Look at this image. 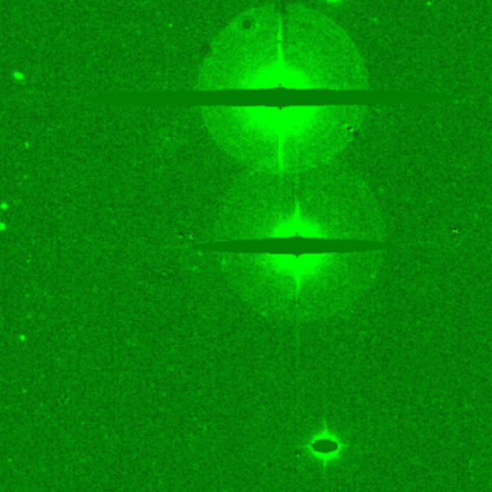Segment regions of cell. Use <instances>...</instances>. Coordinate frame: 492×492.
Masks as SVG:
<instances>
[{"instance_id": "obj_4", "label": "cell", "mask_w": 492, "mask_h": 492, "mask_svg": "<svg viewBox=\"0 0 492 492\" xmlns=\"http://www.w3.org/2000/svg\"><path fill=\"white\" fill-rule=\"evenodd\" d=\"M368 71L350 34L325 13L290 6L283 26V86L303 90L368 88Z\"/></svg>"}, {"instance_id": "obj_5", "label": "cell", "mask_w": 492, "mask_h": 492, "mask_svg": "<svg viewBox=\"0 0 492 492\" xmlns=\"http://www.w3.org/2000/svg\"><path fill=\"white\" fill-rule=\"evenodd\" d=\"M285 18L273 6L247 10L212 45L196 88L255 90L283 86Z\"/></svg>"}, {"instance_id": "obj_1", "label": "cell", "mask_w": 492, "mask_h": 492, "mask_svg": "<svg viewBox=\"0 0 492 492\" xmlns=\"http://www.w3.org/2000/svg\"><path fill=\"white\" fill-rule=\"evenodd\" d=\"M308 237L385 242L387 224L370 185L351 170L282 175L253 170L225 195L211 240Z\"/></svg>"}, {"instance_id": "obj_3", "label": "cell", "mask_w": 492, "mask_h": 492, "mask_svg": "<svg viewBox=\"0 0 492 492\" xmlns=\"http://www.w3.org/2000/svg\"><path fill=\"white\" fill-rule=\"evenodd\" d=\"M384 250L316 255H231L221 260L230 283L266 316L289 321L335 315L372 286Z\"/></svg>"}, {"instance_id": "obj_2", "label": "cell", "mask_w": 492, "mask_h": 492, "mask_svg": "<svg viewBox=\"0 0 492 492\" xmlns=\"http://www.w3.org/2000/svg\"><path fill=\"white\" fill-rule=\"evenodd\" d=\"M365 105L299 107H201L218 146L256 172L309 174L329 164L352 142L367 117Z\"/></svg>"}, {"instance_id": "obj_6", "label": "cell", "mask_w": 492, "mask_h": 492, "mask_svg": "<svg viewBox=\"0 0 492 492\" xmlns=\"http://www.w3.org/2000/svg\"><path fill=\"white\" fill-rule=\"evenodd\" d=\"M350 448V441L329 428L324 422L321 428L308 436L302 445L303 455L318 463L322 469H328L332 465L338 463L345 456Z\"/></svg>"}]
</instances>
